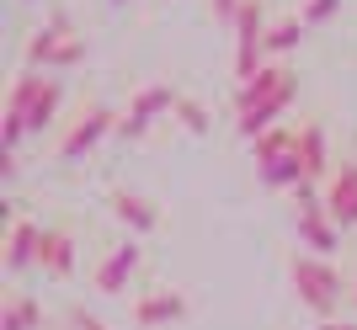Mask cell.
Masks as SVG:
<instances>
[{
	"label": "cell",
	"instance_id": "cell-1",
	"mask_svg": "<svg viewBox=\"0 0 357 330\" xmlns=\"http://www.w3.org/2000/svg\"><path fill=\"white\" fill-rule=\"evenodd\" d=\"M298 96V75L288 64H261L251 80H240V96H235V112H240V134L245 139H261L267 128H278L288 107Z\"/></svg>",
	"mask_w": 357,
	"mask_h": 330
},
{
	"label": "cell",
	"instance_id": "cell-2",
	"mask_svg": "<svg viewBox=\"0 0 357 330\" xmlns=\"http://www.w3.org/2000/svg\"><path fill=\"white\" fill-rule=\"evenodd\" d=\"M294 288H298V304L314 309L320 320L336 315V304H342V272L331 267V256H294Z\"/></svg>",
	"mask_w": 357,
	"mask_h": 330
},
{
	"label": "cell",
	"instance_id": "cell-3",
	"mask_svg": "<svg viewBox=\"0 0 357 330\" xmlns=\"http://www.w3.org/2000/svg\"><path fill=\"white\" fill-rule=\"evenodd\" d=\"M86 59V38L75 32L70 16H54L48 27H38L27 38V64L32 70H75Z\"/></svg>",
	"mask_w": 357,
	"mask_h": 330
},
{
	"label": "cell",
	"instance_id": "cell-4",
	"mask_svg": "<svg viewBox=\"0 0 357 330\" xmlns=\"http://www.w3.org/2000/svg\"><path fill=\"white\" fill-rule=\"evenodd\" d=\"M38 86H43V75H38V70H27V75L11 80V96H6V123H0V144H6V155H16V150H22V139L32 134V128H27V107H32V96H38Z\"/></svg>",
	"mask_w": 357,
	"mask_h": 330
},
{
	"label": "cell",
	"instance_id": "cell-5",
	"mask_svg": "<svg viewBox=\"0 0 357 330\" xmlns=\"http://www.w3.org/2000/svg\"><path fill=\"white\" fill-rule=\"evenodd\" d=\"M118 123H123V118L112 112V107H86V112H80V123L59 139V160H80V155H91L107 134H112V128H118Z\"/></svg>",
	"mask_w": 357,
	"mask_h": 330
},
{
	"label": "cell",
	"instance_id": "cell-6",
	"mask_svg": "<svg viewBox=\"0 0 357 330\" xmlns=\"http://www.w3.org/2000/svg\"><path fill=\"white\" fill-rule=\"evenodd\" d=\"M171 107H176V91L144 86L134 102H128V112H123V123H118V134H123V139H144L149 128H155V118H160V112H171Z\"/></svg>",
	"mask_w": 357,
	"mask_h": 330
},
{
	"label": "cell",
	"instance_id": "cell-7",
	"mask_svg": "<svg viewBox=\"0 0 357 330\" xmlns=\"http://www.w3.org/2000/svg\"><path fill=\"white\" fill-rule=\"evenodd\" d=\"M326 208L342 229L357 224V160H342V171L326 176Z\"/></svg>",
	"mask_w": 357,
	"mask_h": 330
},
{
	"label": "cell",
	"instance_id": "cell-8",
	"mask_svg": "<svg viewBox=\"0 0 357 330\" xmlns=\"http://www.w3.org/2000/svg\"><path fill=\"white\" fill-rule=\"evenodd\" d=\"M38 256H43V229L32 224V219H11V229H6V272H27L38 267Z\"/></svg>",
	"mask_w": 357,
	"mask_h": 330
},
{
	"label": "cell",
	"instance_id": "cell-9",
	"mask_svg": "<svg viewBox=\"0 0 357 330\" xmlns=\"http://www.w3.org/2000/svg\"><path fill=\"white\" fill-rule=\"evenodd\" d=\"M139 261H144V251H139L134 240H123V245H112V256H107L102 267H96V293H123L128 288V277L139 272Z\"/></svg>",
	"mask_w": 357,
	"mask_h": 330
},
{
	"label": "cell",
	"instance_id": "cell-10",
	"mask_svg": "<svg viewBox=\"0 0 357 330\" xmlns=\"http://www.w3.org/2000/svg\"><path fill=\"white\" fill-rule=\"evenodd\" d=\"M107 203H112V219H118L128 235H155V229H160V208H155L149 197L123 192V187H118V192L107 197Z\"/></svg>",
	"mask_w": 357,
	"mask_h": 330
},
{
	"label": "cell",
	"instance_id": "cell-11",
	"mask_svg": "<svg viewBox=\"0 0 357 330\" xmlns=\"http://www.w3.org/2000/svg\"><path fill=\"white\" fill-rule=\"evenodd\" d=\"M176 320H187V299H181V293H171V288L144 293V299L134 304V325H139V330H160V325H176Z\"/></svg>",
	"mask_w": 357,
	"mask_h": 330
},
{
	"label": "cell",
	"instance_id": "cell-12",
	"mask_svg": "<svg viewBox=\"0 0 357 330\" xmlns=\"http://www.w3.org/2000/svg\"><path fill=\"white\" fill-rule=\"evenodd\" d=\"M298 160H304V181H326L331 176V144L320 123H304L298 128Z\"/></svg>",
	"mask_w": 357,
	"mask_h": 330
},
{
	"label": "cell",
	"instance_id": "cell-13",
	"mask_svg": "<svg viewBox=\"0 0 357 330\" xmlns=\"http://www.w3.org/2000/svg\"><path fill=\"white\" fill-rule=\"evenodd\" d=\"M38 267L48 272V277H70L75 272V235L70 229H43V256H38Z\"/></svg>",
	"mask_w": 357,
	"mask_h": 330
},
{
	"label": "cell",
	"instance_id": "cell-14",
	"mask_svg": "<svg viewBox=\"0 0 357 330\" xmlns=\"http://www.w3.org/2000/svg\"><path fill=\"white\" fill-rule=\"evenodd\" d=\"M59 107H64V80L43 75V86H38V96H32V107H27V128H32V134H43L48 123L59 118Z\"/></svg>",
	"mask_w": 357,
	"mask_h": 330
},
{
	"label": "cell",
	"instance_id": "cell-15",
	"mask_svg": "<svg viewBox=\"0 0 357 330\" xmlns=\"http://www.w3.org/2000/svg\"><path fill=\"white\" fill-rule=\"evenodd\" d=\"M251 144H256V171H261V165H272V160H283V155L298 150V128H267Z\"/></svg>",
	"mask_w": 357,
	"mask_h": 330
},
{
	"label": "cell",
	"instance_id": "cell-16",
	"mask_svg": "<svg viewBox=\"0 0 357 330\" xmlns=\"http://www.w3.org/2000/svg\"><path fill=\"white\" fill-rule=\"evenodd\" d=\"M304 16H283V22H272L267 27V54H288V48H298L304 43Z\"/></svg>",
	"mask_w": 357,
	"mask_h": 330
},
{
	"label": "cell",
	"instance_id": "cell-17",
	"mask_svg": "<svg viewBox=\"0 0 357 330\" xmlns=\"http://www.w3.org/2000/svg\"><path fill=\"white\" fill-rule=\"evenodd\" d=\"M38 320H43V309L32 299H6L0 304V330H38Z\"/></svg>",
	"mask_w": 357,
	"mask_h": 330
},
{
	"label": "cell",
	"instance_id": "cell-18",
	"mask_svg": "<svg viewBox=\"0 0 357 330\" xmlns=\"http://www.w3.org/2000/svg\"><path fill=\"white\" fill-rule=\"evenodd\" d=\"M176 123L187 128V134H208V112H203V102H192V96H176Z\"/></svg>",
	"mask_w": 357,
	"mask_h": 330
},
{
	"label": "cell",
	"instance_id": "cell-19",
	"mask_svg": "<svg viewBox=\"0 0 357 330\" xmlns=\"http://www.w3.org/2000/svg\"><path fill=\"white\" fill-rule=\"evenodd\" d=\"M336 11H342V0H310V6H304L298 16H304V27H326Z\"/></svg>",
	"mask_w": 357,
	"mask_h": 330
},
{
	"label": "cell",
	"instance_id": "cell-20",
	"mask_svg": "<svg viewBox=\"0 0 357 330\" xmlns=\"http://www.w3.org/2000/svg\"><path fill=\"white\" fill-rule=\"evenodd\" d=\"M70 330H107L96 315H86V309H70Z\"/></svg>",
	"mask_w": 357,
	"mask_h": 330
},
{
	"label": "cell",
	"instance_id": "cell-21",
	"mask_svg": "<svg viewBox=\"0 0 357 330\" xmlns=\"http://www.w3.org/2000/svg\"><path fill=\"white\" fill-rule=\"evenodd\" d=\"M320 330H357V325H347V320H320Z\"/></svg>",
	"mask_w": 357,
	"mask_h": 330
},
{
	"label": "cell",
	"instance_id": "cell-22",
	"mask_svg": "<svg viewBox=\"0 0 357 330\" xmlns=\"http://www.w3.org/2000/svg\"><path fill=\"white\" fill-rule=\"evenodd\" d=\"M352 299H357V288H352Z\"/></svg>",
	"mask_w": 357,
	"mask_h": 330
},
{
	"label": "cell",
	"instance_id": "cell-23",
	"mask_svg": "<svg viewBox=\"0 0 357 330\" xmlns=\"http://www.w3.org/2000/svg\"><path fill=\"white\" fill-rule=\"evenodd\" d=\"M118 6H123V0H118Z\"/></svg>",
	"mask_w": 357,
	"mask_h": 330
}]
</instances>
